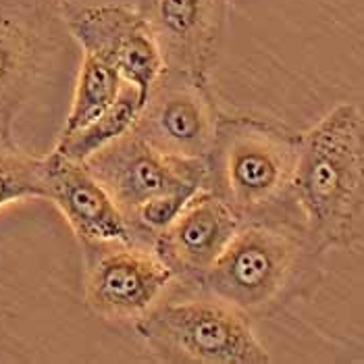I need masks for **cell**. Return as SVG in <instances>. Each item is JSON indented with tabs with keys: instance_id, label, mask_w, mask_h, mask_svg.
Returning a JSON list of instances; mask_svg holds the SVG:
<instances>
[{
	"instance_id": "obj_1",
	"label": "cell",
	"mask_w": 364,
	"mask_h": 364,
	"mask_svg": "<svg viewBox=\"0 0 364 364\" xmlns=\"http://www.w3.org/2000/svg\"><path fill=\"white\" fill-rule=\"evenodd\" d=\"M291 196L318 248L364 240V112L356 105H337L300 136Z\"/></svg>"
},
{
	"instance_id": "obj_2",
	"label": "cell",
	"mask_w": 364,
	"mask_h": 364,
	"mask_svg": "<svg viewBox=\"0 0 364 364\" xmlns=\"http://www.w3.org/2000/svg\"><path fill=\"white\" fill-rule=\"evenodd\" d=\"M123 210L132 233L154 237L206 188V161L168 156L134 129L85 161ZM138 242V240H136Z\"/></svg>"
},
{
	"instance_id": "obj_3",
	"label": "cell",
	"mask_w": 364,
	"mask_h": 364,
	"mask_svg": "<svg viewBox=\"0 0 364 364\" xmlns=\"http://www.w3.org/2000/svg\"><path fill=\"white\" fill-rule=\"evenodd\" d=\"M298 144L300 136L260 119H219L206 159V188L242 219L258 215L291 194Z\"/></svg>"
},
{
	"instance_id": "obj_4",
	"label": "cell",
	"mask_w": 364,
	"mask_h": 364,
	"mask_svg": "<svg viewBox=\"0 0 364 364\" xmlns=\"http://www.w3.org/2000/svg\"><path fill=\"white\" fill-rule=\"evenodd\" d=\"M136 329L148 348L168 363L264 364L267 348L244 310L213 296L159 302Z\"/></svg>"
},
{
	"instance_id": "obj_5",
	"label": "cell",
	"mask_w": 364,
	"mask_h": 364,
	"mask_svg": "<svg viewBox=\"0 0 364 364\" xmlns=\"http://www.w3.org/2000/svg\"><path fill=\"white\" fill-rule=\"evenodd\" d=\"M296 258L298 240L289 231L260 221H244L196 285L244 312L262 309L285 287Z\"/></svg>"
},
{
	"instance_id": "obj_6",
	"label": "cell",
	"mask_w": 364,
	"mask_h": 364,
	"mask_svg": "<svg viewBox=\"0 0 364 364\" xmlns=\"http://www.w3.org/2000/svg\"><path fill=\"white\" fill-rule=\"evenodd\" d=\"M98 248L85 271V304L107 321L138 323L163 300L175 281L173 271L152 246L140 242H109Z\"/></svg>"
},
{
	"instance_id": "obj_7",
	"label": "cell",
	"mask_w": 364,
	"mask_h": 364,
	"mask_svg": "<svg viewBox=\"0 0 364 364\" xmlns=\"http://www.w3.org/2000/svg\"><path fill=\"white\" fill-rule=\"evenodd\" d=\"M69 29L82 50L109 60L144 102L167 71L165 56L144 11L121 2L84 4L69 15Z\"/></svg>"
},
{
	"instance_id": "obj_8",
	"label": "cell",
	"mask_w": 364,
	"mask_h": 364,
	"mask_svg": "<svg viewBox=\"0 0 364 364\" xmlns=\"http://www.w3.org/2000/svg\"><path fill=\"white\" fill-rule=\"evenodd\" d=\"M217 127L219 114L208 87L186 75L165 71L150 90L132 129L168 156L206 161Z\"/></svg>"
},
{
	"instance_id": "obj_9",
	"label": "cell",
	"mask_w": 364,
	"mask_h": 364,
	"mask_svg": "<svg viewBox=\"0 0 364 364\" xmlns=\"http://www.w3.org/2000/svg\"><path fill=\"white\" fill-rule=\"evenodd\" d=\"M167 71L206 85L223 33L227 0H146Z\"/></svg>"
},
{
	"instance_id": "obj_10",
	"label": "cell",
	"mask_w": 364,
	"mask_h": 364,
	"mask_svg": "<svg viewBox=\"0 0 364 364\" xmlns=\"http://www.w3.org/2000/svg\"><path fill=\"white\" fill-rule=\"evenodd\" d=\"M244 219L215 192L204 188L154 237L152 248L175 279L196 283L223 254Z\"/></svg>"
},
{
	"instance_id": "obj_11",
	"label": "cell",
	"mask_w": 364,
	"mask_h": 364,
	"mask_svg": "<svg viewBox=\"0 0 364 364\" xmlns=\"http://www.w3.org/2000/svg\"><path fill=\"white\" fill-rule=\"evenodd\" d=\"M46 159L48 198L73 233L87 244L136 242L123 210L85 163L53 150Z\"/></svg>"
},
{
	"instance_id": "obj_12",
	"label": "cell",
	"mask_w": 364,
	"mask_h": 364,
	"mask_svg": "<svg viewBox=\"0 0 364 364\" xmlns=\"http://www.w3.org/2000/svg\"><path fill=\"white\" fill-rule=\"evenodd\" d=\"M38 38L26 21L0 15V146H11L13 121L38 67Z\"/></svg>"
},
{
	"instance_id": "obj_13",
	"label": "cell",
	"mask_w": 364,
	"mask_h": 364,
	"mask_svg": "<svg viewBox=\"0 0 364 364\" xmlns=\"http://www.w3.org/2000/svg\"><path fill=\"white\" fill-rule=\"evenodd\" d=\"M125 84L127 82L121 77V73L109 60L84 53L71 111L67 114L60 138H67V136L84 129L85 125L96 121L102 112L109 111L119 100Z\"/></svg>"
},
{
	"instance_id": "obj_14",
	"label": "cell",
	"mask_w": 364,
	"mask_h": 364,
	"mask_svg": "<svg viewBox=\"0 0 364 364\" xmlns=\"http://www.w3.org/2000/svg\"><path fill=\"white\" fill-rule=\"evenodd\" d=\"M141 107H144V98L140 96L138 87L125 84L119 100L109 111L102 112L96 121L85 125L84 129H80L67 138H58L55 150L67 159L85 163L92 154H96L111 141L127 134L136 125Z\"/></svg>"
},
{
	"instance_id": "obj_15",
	"label": "cell",
	"mask_w": 364,
	"mask_h": 364,
	"mask_svg": "<svg viewBox=\"0 0 364 364\" xmlns=\"http://www.w3.org/2000/svg\"><path fill=\"white\" fill-rule=\"evenodd\" d=\"M31 198H48L46 159L0 146V208Z\"/></svg>"
}]
</instances>
